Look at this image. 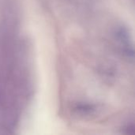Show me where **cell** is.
<instances>
[{
  "label": "cell",
  "mask_w": 135,
  "mask_h": 135,
  "mask_svg": "<svg viewBox=\"0 0 135 135\" xmlns=\"http://www.w3.org/2000/svg\"><path fill=\"white\" fill-rule=\"evenodd\" d=\"M117 36L119 40L120 44L122 47L123 48V51L126 52V54L130 57H133L134 51H133V45L131 44L130 36L128 34V32L127 29L123 28V27L120 28L117 32Z\"/></svg>",
  "instance_id": "obj_1"
}]
</instances>
